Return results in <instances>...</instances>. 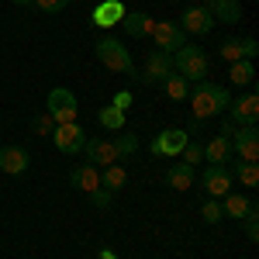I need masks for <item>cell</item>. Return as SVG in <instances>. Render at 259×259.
<instances>
[{"label": "cell", "instance_id": "1", "mask_svg": "<svg viewBox=\"0 0 259 259\" xmlns=\"http://www.w3.org/2000/svg\"><path fill=\"white\" fill-rule=\"evenodd\" d=\"M190 107H194V118L197 121H207V118H218V114H225L228 111V104H232V94L225 90V87H218V83L211 80H200L190 87Z\"/></svg>", "mask_w": 259, "mask_h": 259}, {"label": "cell", "instance_id": "2", "mask_svg": "<svg viewBox=\"0 0 259 259\" xmlns=\"http://www.w3.org/2000/svg\"><path fill=\"white\" fill-rule=\"evenodd\" d=\"M173 69L187 83H200V80H207V73H211V59H207V52L200 45H190L187 41L183 49L173 52Z\"/></svg>", "mask_w": 259, "mask_h": 259}, {"label": "cell", "instance_id": "3", "mask_svg": "<svg viewBox=\"0 0 259 259\" xmlns=\"http://www.w3.org/2000/svg\"><path fill=\"white\" fill-rule=\"evenodd\" d=\"M94 52H97V59H100L104 69H111V73H124V76H135L132 52H128L118 38H100L97 45H94Z\"/></svg>", "mask_w": 259, "mask_h": 259}, {"label": "cell", "instance_id": "4", "mask_svg": "<svg viewBox=\"0 0 259 259\" xmlns=\"http://www.w3.org/2000/svg\"><path fill=\"white\" fill-rule=\"evenodd\" d=\"M45 114L56 121V124H69V121H76V114H80V100H76V94L69 87H52L49 97H45Z\"/></svg>", "mask_w": 259, "mask_h": 259}, {"label": "cell", "instance_id": "5", "mask_svg": "<svg viewBox=\"0 0 259 259\" xmlns=\"http://www.w3.org/2000/svg\"><path fill=\"white\" fill-rule=\"evenodd\" d=\"M232 156L239 162H259V132L256 124H242L232 132Z\"/></svg>", "mask_w": 259, "mask_h": 259}, {"label": "cell", "instance_id": "6", "mask_svg": "<svg viewBox=\"0 0 259 259\" xmlns=\"http://www.w3.org/2000/svg\"><path fill=\"white\" fill-rule=\"evenodd\" d=\"M52 142H56V149H59L62 156H76V152H83V145H87V132H83L76 121H69V124H56Z\"/></svg>", "mask_w": 259, "mask_h": 259}, {"label": "cell", "instance_id": "7", "mask_svg": "<svg viewBox=\"0 0 259 259\" xmlns=\"http://www.w3.org/2000/svg\"><path fill=\"white\" fill-rule=\"evenodd\" d=\"M149 38H156L159 52H169V56H173L177 49H183V45H187V35H183V28H180L177 21H156Z\"/></svg>", "mask_w": 259, "mask_h": 259}, {"label": "cell", "instance_id": "8", "mask_svg": "<svg viewBox=\"0 0 259 259\" xmlns=\"http://www.w3.org/2000/svg\"><path fill=\"white\" fill-rule=\"evenodd\" d=\"M190 142V132H183V128H166L159 132L156 139H152V156H166V159H177L180 152H183V145Z\"/></svg>", "mask_w": 259, "mask_h": 259}, {"label": "cell", "instance_id": "9", "mask_svg": "<svg viewBox=\"0 0 259 259\" xmlns=\"http://www.w3.org/2000/svg\"><path fill=\"white\" fill-rule=\"evenodd\" d=\"M173 73H177V69H173V56L156 49V52L145 56V73H142L139 80L145 83V87H152V83H162L166 76H173Z\"/></svg>", "mask_w": 259, "mask_h": 259}, {"label": "cell", "instance_id": "10", "mask_svg": "<svg viewBox=\"0 0 259 259\" xmlns=\"http://www.w3.org/2000/svg\"><path fill=\"white\" fill-rule=\"evenodd\" d=\"M180 28H183V35H207V31L214 28L211 7H207V4H194V7H187L183 18H180Z\"/></svg>", "mask_w": 259, "mask_h": 259}, {"label": "cell", "instance_id": "11", "mask_svg": "<svg viewBox=\"0 0 259 259\" xmlns=\"http://www.w3.org/2000/svg\"><path fill=\"white\" fill-rule=\"evenodd\" d=\"M200 187L207 190V197H225V194L235 187L232 169H228V166H207V169L200 173Z\"/></svg>", "mask_w": 259, "mask_h": 259}, {"label": "cell", "instance_id": "12", "mask_svg": "<svg viewBox=\"0 0 259 259\" xmlns=\"http://www.w3.org/2000/svg\"><path fill=\"white\" fill-rule=\"evenodd\" d=\"M83 152H87V162H94L97 169L121 162V156H118V149H114V142H111V139H87Z\"/></svg>", "mask_w": 259, "mask_h": 259}, {"label": "cell", "instance_id": "13", "mask_svg": "<svg viewBox=\"0 0 259 259\" xmlns=\"http://www.w3.org/2000/svg\"><path fill=\"white\" fill-rule=\"evenodd\" d=\"M28 166H31L28 149H21V145H0V173L21 177V173H28Z\"/></svg>", "mask_w": 259, "mask_h": 259}, {"label": "cell", "instance_id": "14", "mask_svg": "<svg viewBox=\"0 0 259 259\" xmlns=\"http://www.w3.org/2000/svg\"><path fill=\"white\" fill-rule=\"evenodd\" d=\"M218 52H221V59H225V62L256 59V56H259V41L256 38H225Z\"/></svg>", "mask_w": 259, "mask_h": 259}, {"label": "cell", "instance_id": "15", "mask_svg": "<svg viewBox=\"0 0 259 259\" xmlns=\"http://www.w3.org/2000/svg\"><path fill=\"white\" fill-rule=\"evenodd\" d=\"M225 114L235 121V124H256V118H259V97H256V94H245V97L232 100Z\"/></svg>", "mask_w": 259, "mask_h": 259}, {"label": "cell", "instance_id": "16", "mask_svg": "<svg viewBox=\"0 0 259 259\" xmlns=\"http://www.w3.org/2000/svg\"><path fill=\"white\" fill-rule=\"evenodd\" d=\"M194 183H197V166H187V162H173V166L166 169V187H173V190H180V194L194 190Z\"/></svg>", "mask_w": 259, "mask_h": 259}, {"label": "cell", "instance_id": "17", "mask_svg": "<svg viewBox=\"0 0 259 259\" xmlns=\"http://www.w3.org/2000/svg\"><path fill=\"white\" fill-rule=\"evenodd\" d=\"M124 14H128V7L121 0H100L97 7H94V24L97 28H114V24H121Z\"/></svg>", "mask_w": 259, "mask_h": 259}, {"label": "cell", "instance_id": "18", "mask_svg": "<svg viewBox=\"0 0 259 259\" xmlns=\"http://www.w3.org/2000/svg\"><path fill=\"white\" fill-rule=\"evenodd\" d=\"M204 159L211 162V166H228V162L235 159L232 156V139L228 135H214L211 142H204Z\"/></svg>", "mask_w": 259, "mask_h": 259}, {"label": "cell", "instance_id": "19", "mask_svg": "<svg viewBox=\"0 0 259 259\" xmlns=\"http://www.w3.org/2000/svg\"><path fill=\"white\" fill-rule=\"evenodd\" d=\"M69 183H73L76 190H83V194H90V190L100 187V169L94 162H80V166L69 169Z\"/></svg>", "mask_w": 259, "mask_h": 259}, {"label": "cell", "instance_id": "20", "mask_svg": "<svg viewBox=\"0 0 259 259\" xmlns=\"http://www.w3.org/2000/svg\"><path fill=\"white\" fill-rule=\"evenodd\" d=\"M221 211H225V218L242 221V218H249V214L256 211V204L249 197H242V194H235V190H228V194L221 197Z\"/></svg>", "mask_w": 259, "mask_h": 259}, {"label": "cell", "instance_id": "21", "mask_svg": "<svg viewBox=\"0 0 259 259\" xmlns=\"http://www.w3.org/2000/svg\"><path fill=\"white\" fill-rule=\"evenodd\" d=\"M152 24H156V21L149 18L145 11H128V14L121 18V28H124L132 38H149V35H152Z\"/></svg>", "mask_w": 259, "mask_h": 259}, {"label": "cell", "instance_id": "22", "mask_svg": "<svg viewBox=\"0 0 259 259\" xmlns=\"http://www.w3.org/2000/svg\"><path fill=\"white\" fill-rule=\"evenodd\" d=\"M211 18L214 24H239L242 21V4L239 0H211Z\"/></svg>", "mask_w": 259, "mask_h": 259}, {"label": "cell", "instance_id": "23", "mask_svg": "<svg viewBox=\"0 0 259 259\" xmlns=\"http://www.w3.org/2000/svg\"><path fill=\"white\" fill-rule=\"evenodd\" d=\"M124 183H128V169H124L121 162L104 166V169H100V187H104V190H111V194H114V190H121V187H124Z\"/></svg>", "mask_w": 259, "mask_h": 259}, {"label": "cell", "instance_id": "24", "mask_svg": "<svg viewBox=\"0 0 259 259\" xmlns=\"http://www.w3.org/2000/svg\"><path fill=\"white\" fill-rule=\"evenodd\" d=\"M228 80L235 83V87H252V80H256V66H252V59L232 62V69H228Z\"/></svg>", "mask_w": 259, "mask_h": 259}, {"label": "cell", "instance_id": "25", "mask_svg": "<svg viewBox=\"0 0 259 259\" xmlns=\"http://www.w3.org/2000/svg\"><path fill=\"white\" fill-rule=\"evenodd\" d=\"M232 169V180H239L242 187H256L259 183V162H239L235 159V166H228Z\"/></svg>", "mask_w": 259, "mask_h": 259}, {"label": "cell", "instance_id": "26", "mask_svg": "<svg viewBox=\"0 0 259 259\" xmlns=\"http://www.w3.org/2000/svg\"><path fill=\"white\" fill-rule=\"evenodd\" d=\"M97 121L107 128V132H124V111H118L114 104L100 107V111H97Z\"/></svg>", "mask_w": 259, "mask_h": 259}, {"label": "cell", "instance_id": "27", "mask_svg": "<svg viewBox=\"0 0 259 259\" xmlns=\"http://www.w3.org/2000/svg\"><path fill=\"white\" fill-rule=\"evenodd\" d=\"M162 90H166V97H169V100H187V97H190V83L183 80L180 73L166 76V80H162Z\"/></svg>", "mask_w": 259, "mask_h": 259}, {"label": "cell", "instance_id": "28", "mask_svg": "<svg viewBox=\"0 0 259 259\" xmlns=\"http://www.w3.org/2000/svg\"><path fill=\"white\" fill-rule=\"evenodd\" d=\"M114 149H118V156L121 159H132L135 152H139V139L132 135V132H114Z\"/></svg>", "mask_w": 259, "mask_h": 259}, {"label": "cell", "instance_id": "29", "mask_svg": "<svg viewBox=\"0 0 259 259\" xmlns=\"http://www.w3.org/2000/svg\"><path fill=\"white\" fill-rule=\"evenodd\" d=\"M200 218L207 221V225H218V221L225 218V211H221L218 197H207V200H204V207H200Z\"/></svg>", "mask_w": 259, "mask_h": 259}, {"label": "cell", "instance_id": "30", "mask_svg": "<svg viewBox=\"0 0 259 259\" xmlns=\"http://www.w3.org/2000/svg\"><path fill=\"white\" fill-rule=\"evenodd\" d=\"M180 156H183L187 166H197V162H204V145H200V142H187Z\"/></svg>", "mask_w": 259, "mask_h": 259}, {"label": "cell", "instance_id": "31", "mask_svg": "<svg viewBox=\"0 0 259 259\" xmlns=\"http://www.w3.org/2000/svg\"><path fill=\"white\" fill-rule=\"evenodd\" d=\"M87 197H90V204H94V207L107 211V207H111V200H114V194H111V190H104V187H97V190H90Z\"/></svg>", "mask_w": 259, "mask_h": 259}, {"label": "cell", "instance_id": "32", "mask_svg": "<svg viewBox=\"0 0 259 259\" xmlns=\"http://www.w3.org/2000/svg\"><path fill=\"white\" fill-rule=\"evenodd\" d=\"M73 0H35V7L38 11H45V14H59V11H66Z\"/></svg>", "mask_w": 259, "mask_h": 259}, {"label": "cell", "instance_id": "33", "mask_svg": "<svg viewBox=\"0 0 259 259\" xmlns=\"http://www.w3.org/2000/svg\"><path fill=\"white\" fill-rule=\"evenodd\" d=\"M31 128H35V135H52L56 132V121L49 118V114H38V118L31 121Z\"/></svg>", "mask_w": 259, "mask_h": 259}, {"label": "cell", "instance_id": "34", "mask_svg": "<svg viewBox=\"0 0 259 259\" xmlns=\"http://www.w3.org/2000/svg\"><path fill=\"white\" fill-rule=\"evenodd\" d=\"M242 221H245V239L259 242V211H252L249 218H242Z\"/></svg>", "mask_w": 259, "mask_h": 259}, {"label": "cell", "instance_id": "35", "mask_svg": "<svg viewBox=\"0 0 259 259\" xmlns=\"http://www.w3.org/2000/svg\"><path fill=\"white\" fill-rule=\"evenodd\" d=\"M111 104H114V107H118V111H128V107H132V94H128V90H118V94H114V100H111Z\"/></svg>", "mask_w": 259, "mask_h": 259}, {"label": "cell", "instance_id": "36", "mask_svg": "<svg viewBox=\"0 0 259 259\" xmlns=\"http://www.w3.org/2000/svg\"><path fill=\"white\" fill-rule=\"evenodd\" d=\"M235 128H239L235 121H232V118H225V121H221V132H218V135H228V139H232V132H235Z\"/></svg>", "mask_w": 259, "mask_h": 259}, {"label": "cell", "instance_id": "37", "mask_svg": "<svg viewBox=\"0 0 259 259\" xmlns=\"http://www.w3.org/2000/svg\"><path fill=\"white\" fill-rule=\"evenodd\" d=\"M14 7H35V0H11Z\"/></svg>", "mask_w": 259, "mask_h": 259}, {"label": "cell", "instance_id": "38", "mask_svg": "<svg viewBox=\"0 0 259 259\" xmlns=\"http://www.w3.org/2000/svg\"><path fill=\"white\" fill-rule=\"evenodd\" d=\"M100 259H118V256H114L111 249H100Z\"/></svg>", "mask_w": 259, "mask_h": 259}]
</instances>
